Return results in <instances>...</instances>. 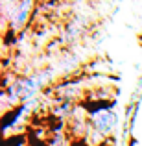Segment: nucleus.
Returning <instances> with one entry per match:
<instances>
[{"label": "nucleus", "mask_w": 142, "mask_h": 146, "mask_svg": "<svg viewBox=\"0 0 142 146\" xmlns=\"http://www.w3.org/2000/svg\"><path fill=\"white\" fill-rule=\"evenodd\" d=\"M96 106H87V104H81L83 109H87L85 120H87V133L92 131L96 135L103 137L111 135L113 129L116 128L118 124V117L114 113V102H94Z\"/></svg>", "instance_id": "obj_1"}, {"label": "nucleus", "mask_w": 142, "mask_h": 146, "mask_svg": "<svg viewBox=\"0 0 142 146\" xmlns=\"http://www.w3.org/2000/svg\"><path fill=\"white\" fill-rule=\"evenodd\" d=\"M48 80V72H37V74H26L13 80V83L4 87L2 98L4 102H11V107L35 98V94L43 89Z\"/></svg>", "instance_id": "obj_2"}, {"label": "nucleus", "mask_w": 142, "mask_h": 146, "mask_svg": "<svg viewBox=\"0 0 142 146\" xmlns=\"http://www.w3.org/2000/svg\"><path fill=\"white\" fill-rule=\"evenodd\" d=\"M39 0H15L11 2L9 11L4 13V21L9 22L11 33H17L20 28H24L28 24L30 17L37 11Z\"/></svg>", "instance_id": "obj_3"}, {"label": "nucleus", "mask_w": 142, "mask_h": 146, "mask_svg": "<svg viewBox=\"0 0 142 146\" xmlns=\"http://www.w3.org/2000/svg\"><path fill=\"white\" fill-rule=\"evenodd\" d=\"M67 2H83V0H67Z\"/></svg>", "instance_id": "obj_4"}]
</instances>
